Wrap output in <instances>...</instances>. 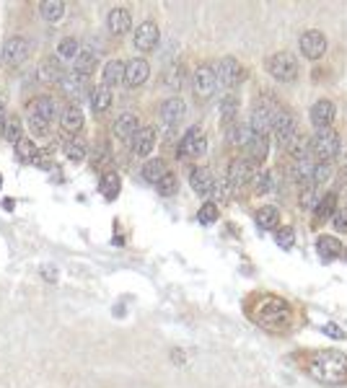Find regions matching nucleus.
Wrapping results in <instances>:
<instances>
[{"label":"nucleus","mask_w":347,"mask_h":388,"mask_svg":"<svg viewBox=\"0 0 347 388\" xmlns=\"http://www.w3.org/2000/svg\"><path fill=\"white\" fill-rule=\"evenodd\" d=\"M3 135H6V140L8 143H19L21 140V119L19 117H10V119H6V130H3Z\"/></svg>","instance_id":"a19ab883"},{"label":"nucleus","mask_w":347,"mask_h":388,"mask_svg":"<svg viewBox=\"0 0 347 388\" xmlns=\"http://www.w3.org/2000/svg\"><path fill=\"white\" fill-rule=\"evenodd\" d=\"M93 65H96V52H93V49H78V54H75V72L88 78V72L93 70Z\"/></svg>","instance_id":"c756f323"},{"label":"nucleus","mask_w":347,"mask_h":388,"mask_svg":"<svg viewBox=\"0 0 347 388\" xmlns=\"http://www.w3.org/2000/svg\"><path fill=\"white\" fill-rule=\"evenodd\" d=\"M345 171H347V155H345Z\"/></svg>","instance_id":"864d4df0"},{"label":"nucleus","mask_w":347,"mask_h":388,"mask_svg":"<svg viewBox=\"0 0 347 388\" xmlns=\"http://www.w3.org/2000/svg\"><path fill=\"white\" fill-rule=\"evenodd\" d=\"M332 179V166L329 163H314V169H311V184H327Z\"/></svg>","instance_id":"58836bf2"},{"label":"nucleus","mask_w":347,"mask_h":388,"mask_svg":"<svg viewBox=\"0 0 347 388\" xmlns=\"http://www.w3.org/2000/svg\"><path fill=\"white\" fill-rule=\"evenodd\" d=\"M31 54V42L26 36H10L3 45V63L10 65V68H19V65L26 63V57Z\"/></svg>","instance_id":"423d86ee"},{"label":"nucleus","mask_w":347,"mask_h":388,"mask_svg":"<svg viewBox=\"0 0 347 388\" xmlns=\"http://www.w3.org/2000/svg\"><path fill=\"white\" fill-rule=\"evenodd\" d=\"M114 135L119 137V140H132V137L137 135V130H140V122H137V114H132V111H125V114H119L117 122H114Z\"/></svg>","instance_id":"a211bd4d"},{"label":"nucleus","mask_w":347,"mask_h":388,"mask_svg":"<svg viewBox=\"0 0 347 388\" xmlns=\"http://www.w3.org/2000/svg\"><path fill=\"white\" fill-rule=\"evenodd\" d=\"M184 111H187V107H184V101L179 99V96H171V99H166L164 104H161V119H164V125H169V127L179 125L184 117Z\"/></svg>","instance_id":"6ab92c4d"},{"label":"nucleus","mask_w":347,"mask_h":388,"mask_svg":"<svg viewBox=\"0 0 347 388\" xmlns=\"http://www.w3.org/2000/svg\"><path fill=\"white\" fill-rule=\"evenodd\" d=\"M342 150V140L334 130H316V135L309 140V155L316 158V163L334 161Z\"/></svg>","instance_id":"20e7f679"},{"label":"nucleus","mask_w":347,"mask_h":388,"mask_svg":"<svg viewBox=\"0 0 347 388\" xmlns=\"http://www.w3.org/2000/svg\"><path fill=\"white\" fill-rule=\"evenodd\" d=\"M101 86L104 88H111V86H119V83L125 81V65L119 63V60H109V63L104 65V72H101Z\"/></svg>","instance_id":"393cba45"},{"label":"nucleus","mask_w":347,"mask_h":388,"mask_svg":"<svg viewBox=\"0 0 347 388\" xmlns=\"http://www.w3.org/2000/svg\"><path fill=\"white\" fill-rule=\"evenodd\" d=\"M148 75H151V65L146 63V60H140V57H135V60H130L128 65H125V81L130 88H137V86H143V83L148 81Z\"/></svg>","instance_id":"4468645a"},{"label":"nucleus","mask_w":347,"mask_h":388,"mask_svg":"<svg viewBox=\"0 0 347 388\" xmlns=\"http://www.w3.org/2000/svg\"><path fill=\"white\" fill-rule=\"evenodd\" d=\"M65 155L70 158V161H83L86 158V145L81 140H73V143L65 145Z\"/></svg>","instance_id":"37998d69"},{"label":"nucleus","mask_w":347,"mask_h":388,"mask_svg":"<svg viewBox=\"0 0 347 388\" xmlns=\"http://www.w3.org/2000/svg\"><path fill=\"white\" fill-rule=\"evenodd\" d=\"M155 145V130L146 127V130H137V135L132 137V150L135 155H151Z\"/></svg>","instance_id":"4be33fe9"},{"label":"nucleus","mask_w":347,"mask_h":388,"mask_svg":"<svg viewBox=\"0 0 347 388\" xmlns=\"http://www.w3.org/2000/svg\"><path fill=\"white\" fill-rule=\"evenodd\" d=\"M231 189H233V187L229 184V179H220V181H215V184H213L210 194H215V199H220V202H229Z\"/></svg>","instance_id":"a18cd8bd"},{"label":"nucleus","mask_w":347,"mask_h":388,"mask_svg":"<svg viewBox=\"0 0 347 388\" xmlns=\"http://www.w3.org/2000/svg\"><path fill=\"white\" fill-rule=\"evenodd\" d=\"M324 332H327L329 336H334V339H342V336H345V332H342L339 326H334V324H327V326H324Z\"/></svg>","instance_id":"3c124183"},{"label":"nucleus","mask_w":347,"mask_h":388,"mask_svg":"<svg viewBox=\"0 0 347 388\" xmlns=\"http://www.w3.org/2000/svg\"><path fill=\"white\" fill-rule=\"evenodd\" d=\"M301 52L303 57H309V60H319L321 54L327 52V36L316 31V29H311L306 34L301 36Z\"/></svg>","instance_id":"f8f14e48"},{"label":"nucleus","mask_w":347,"mask_h":388,"mask_svg":"<svg viewBox=\"0 0 347 388\" xmlns=\"http://www.w3.org/2000/svg\"><path fill=\"white\" fill-rule=\"evenodd\" d=\"M39 150H37V145L31 143L29 137H21L19 143H16V158H19L21 163H37L39 161Z\"/></svg>","instance_id":"bb28decb"},{"label":"nucleus","mask_w":347,"mask_h":388,"mask_svg":"<svg viewBox=\"0 0 347 388\" xmlns=\"http://www.w3.org/2000/svg\"><path fill=\"white\" fill-rule=\"evenodd\" d=\"M301 205L303 208H316L319 205V199H321V194H319V187L316 184H303L301 187Z\"/></svg>","instance_id":"e433bc0d"},{"label":"nucleus","mask_w":347,"mask_h":388,"mask_svg":"<svg viewBox=\"0 0 347 388\" xmlns=\"http://www.w3.org/2000/svg\"><path fill=\"white\" fill-rule=\"evenodd\" d=\"M107 26H109L111 34H125L132 26V13L128 8H111L109 16H107Z\"/></svg>","instance_id":"412c9836"},{"label":"nucleus","mask_w":347,"mask_h":388,"mask_svg":"<svg viewBox=\"0 0 347 388\" xmlns=\"http://www.w3.org/2000/svg\"><path fill=\"white\" fill-rule=\"evenodd\" d=\"M334 228H337L339 233H347V210H339L337 215H334Z\"/></svg>","instance_id":"8fccbe9b"},{"label":"nucleus","mask_w":347,"mask_h":388,"mask_svg":"<svg viewBox=\"0 0 347 388\" xmlns=\"http://www.w3.org/2000/svg\"><path fill=\"white\" fill-rule=\"evenodd\" d=\"M0 187H3V179H0Z\"/></svg>","instance_id":"5fc2aeb1"},{"label":"nucleus","mask_w":347,"mask_h":388,"mask_svg":"<svg viewBox=\"0 0 347 388\" xmlns=\"http://www.w3.org/2000/svg\"><path fill=\"white\" fill-rule=\"evenodd\" d=\"M254 179V166L244 158H236V161L229 163V184L231 187H244L249 181Z\"/></svg>","instance_id":"2eb2a0df"},{"label":"nucleus","mask_w":347,"mask_h":388,"mask_svg":"<svg viewBox=\"0 0 347 388\" xmlns=\"http://www.w3.org/2000/svg\"><path fill=\"white\" fill-rule=\"evenodd\" d=\"M252 140V130L249 127H244V125H233L229 130V143H233V145H244L247 148V143Z\"/></svg>","instance_id":"4c0bfd02"},{"label":"nucleus","mask_w":347,"mask_h":388,"mask_svg":"<svg viewBox=\"0 0 347 388\" xmlns=\"http://www.w3.org/2000/svg\"><path fill=\"white\" fill-rule=\"evenodd\" d=\"M215 86H218L215 70H213L210 65H200V68L194 70V93H197L200 99H210L213 93H215Z\"/></svg>","instance_id":"9d476101"},{"label":"nucleus","mask_w":347,"mask_h":388,"mask_svg":"<svg viewBox=\"0 0 347 388\" xmlns=\"http://www.w3.org/2000/svg\"><path fill=\"white\" fill-rule=\"evenodd\" d=\"M247 150H249V155H252V161L262 163L267 158V137L265 135H252V140L247 143Z\"/></svg>","instance_id":"7c9ffc66"},{"label":"nucleus","mask_w":347,"mask_h":388,"mask_svg":"<svg viewBox=\"0 0 347 388\" xmlns=\"http://www.w3.org/2000/svg\"><path fill=\"white\" fill-rule=\"evenodd\" d=\"M91 107H93V111H107V109L111 107V91L104 88V86L93 88L91 91Z\"/></svg>","instance_id":"f704fd0d"},{"label":"nucleus","mask_w":347,"mask_h":388,"mask_svg":"<svg viewBox=\"0 0 347 388\" xmlns=\"http://www.w3.org/2000/svg\"><path fill=\"white\" fill-rule=\"evenodd\" d=\"M164 173H166V163L161 161V158H153V161H148L146 166H143V179L151 181V184H158Z\"/></svg>","instance_id":"473e14b6"},{"label":"nucleus","mask_w":347,"mask_h":388,"mask_svg":"<svg viewBox=\"0 0 347 388\" xmlns=\"http://www.w3.org/2000/svg\"><path fill=\"white\" fill-rule=\"evenodd\" d=\"M256 226L262 228V231H272V228H277V220H280V212H277V208H259L256 210Z\"/></svg>","instance_id":"c85d7f7f"},{"label":"nucleus","mask_w":347,"mask_h":388,"mask_svg":"<svg viewBox=\"0 0 347 388\" xmlns=\"http://www.w3.org/2000/svg\"><path fill=\"white\" fill-rule=\"evenodd\" d=\"M334 210H337V194H324L316 205V220L324 223L329 217H334Z\"/></svg>","instance_id":"2f4dec72"},{"label":"nucleus","mask_w":347,"mask_h":388,"mask_svg":"<svg viewBox=\"0 0 347 388\" xmlns=\"http://www.w3.org/2000/svg\"><path fill=\"white\" fill-rule=\"evenodd\" d=\"M109 161H111L109 148H107V145H99V150H96V158H93V166H96V169H101L104 163H109Z\"/></svg>","instance_id":"09e8293b"},{"label":"nucleus","mask_w":347,"mask_h":388,"mask_svg":"<svg viewBox=\"0 0 347 388\" xmlns=\"http://www.w3.org/2000/svg\"><path fill=\"white\" fill-rule=\"evenodd\" d=\"M190 184H192V189L197 192V194L208 197V194L213 192L215 179H213V173L208 171V169H192V173H190Z\"/></svg>","instance_id":"5701e85b"},{"label":"nucleus","mask_w":347,"mask_h":388,"mask_svg":"<svg viewBox=\"0 0 347 388\" xmlns=\"http://www.w3.org/2000/svg\"><path fill=\"white\" fill-rule=\"evenodd\" d=\"M155 45H158V26H155L153 21L140 24L135 31V47L140 52H151Z\"/></svg>","instance_id":"f3484780"},{"label":"nucleus","mask_w":347,"mask_h":388,"mask_svg":"<svg viewBox=\"0 0 347 388\" xmlns=\"http://www.w3.org/2000/svg\"><path fill=\"white\" fill-rule=\"evenodd\" d=\"M83 125H86V117H83V109H78L75 104L63 109V130L65 132H81Z\"/></svg>","instance_id":"b1692460"},{"label":"nucleus","mask_w":347,"mask_h":388,"mask_svg":"<svg viewBox=\"0 0 347 388\" xmlns=\"http://www.w3.org/2000/svg\"><path fill=\"white\" fill-rule=\"evenodd\" d=\"M316 251L324 262H332V259H337L339 251H342V244H339V238H332V235H319L316 238Z\"/></svg>","instance_id":"a878e982"},{"label":"nucleus","mask_w":347,"mask_h":388,"mask_svg":"<svg viewBox=\"0 0 347 388\" xmlns=\"http://www.w3.org/2000/svg\"><path fill=\"white\" fill-rule=\"evenodd\" d=\"M197 217H200L202 226H210V223H215V217H218V208H215V202H208V205H202L200 212H197Z\"/></svg>","instance_id":"c03bdc74"},{"label":"nucleus","mask_w":347,"mask_h":388,"mask_svg":"<svg viewBox=\"0 0 347 388\" xmlns=\"http://www.w3.org/2000/svg\"><path fill=\"white\" fill-rule=\"evenodd\" d=\"M254 187H256V194H267L270 192V184H272V176L270 173H254Z\"/></svg>","instance_id":"49530a36"},{"label":"nucleus","mask_w":347,"mask_h":388,"mask_svg":"<svg viewBox=\"0 0 347 388\" xmlns=\"http://www.w3.org/2000/svg\"><path fill=\"white\" fill-rule=\"evenodd\" d=\"M179 81H182V75H179V68H176V70H171L169 75H166V83H169V86H174V88L179 86Z\"/></svg>","instance_id":"603ef678"},{"label":"nucleus","mask_w":347,"mask_h":388,"mask_svg":"<svg viewBox=\"0 0 347 388\" xmlns=\"http://www.w3.org/2000/svg\"><path fill=\"white\" fill-rule=\"evenodd\" d=\"M293 238H295V233H293V228H277V233H275V241L283 246V249H288V246L293 244Z\"/></svg>","instance_id":"de8ad7c7"},{"label":"nucleus","mask_w":347,"mask_h":388,"mask_svg":"<svg viewBox=\"0 0 347 388\" xmlns=\"http://www.w3.org/2000/svg\"><path fill=\"white\" fill-rule=\"evenodd\" d=\"M155 189H158L161 197H174L176 189H179V181H176V176H174L171 171H166L164 176H161V181L155 184Z\"/></svg>","instance_id":"c9c22d12"},{"label":"nucleus","mask_w":347,"mask_h":388,"mask_svg":"<svg viewBox=\"0 0 347 388\" xmlns=\"http://www.w3.org/2000/svg\"><path fill=\"white\" fill-rule=\"evenodd\" d=\"M334 114H337V109L334 104L327 99L316 101L314 107H311V125L316 127V130H329V125L334 122Z\"/></svg>","instance_id":"ddd939ff"},{"label":"nucleus","mask_w":347,"mask_h":388,"mask_svg":"<svg viewBox=\"0 0 347 388\" xmlns=\"http://www.w3.org/2000/svg\"><path fill=\"white\" fill-rule=\"evenodd\" d=\"M39 13H42V18H47V21H60V18L65 16V3H60V0H45V3L39 6Z\"/></svg>","instance_id":"72a5a7b5"},{"label":"nucleus","mask_w":347,"mask_h":388,"mask_svg":"<svg viewBox=\"0 0 347 388\" xmlns=\"http://www.w3.org/2000/svg\"><path fill=\"white\" fill-rule=\"evenodd\" d=\"M267 72L272 75L275 81H295L298 75V60L291 52H275L267 57Z\"/></svg>","instance_id":"39448f33"},{"label":"nucleus","mask_w":347,"mask_h":388,"mask_svg":"<svg viewBox=\"0 0 347 388\" xmlns=\"http://www.w3.org/2000/svg\"><path fill=\"white\" fill-rule=\"evenodd\" d=\"M99 189H101V194L107 199H114L119 194V189H122V181H119V173H114V171H107L104 176H101V181H99Z\"/></svg>","instance_id":"cd10ccee"},{"label":"nucleus","mask_w":347,"mask_h":388,"mask_svg":"<svg viewBox=\"0 0 347 388\" xmlns=\"http://www.w3.org/2000/svg\"><path fill=\"white\" fill-rule=\"evenodd\" d=\"M270 130H272L277 145H288L293 137L298 135V130H295V119H293V114L291 111H285V109H277V111H275Z\"/></svg>","instance_id":"0eeeda50"},{"label":"nucleus","mask_w":347,"mask_h":388,"mask_svg":"<svg viewBox=\"0 0 347 388\" xmlns=\"http://www.w3.org/2000/svg\"><path fill=\"white\" fill-rule=\"evenodd\" d=\"M205 150H208V140L197 127H192L179 143V158H200L205 155Z\"/></svg>","instance_id":"1a4fd4ad"},{"label":"nucleus","mask_w":347,"mask_h":388,"mask_svg":"<svg viewBox=\"0 0 347 388\" xmlns=\"http://www.w3.org/2000/svg\"><path fill=\"white\" fill-rule=\"evenodd\" d=\"M277 111V104H272L270 99H262L254 104V111H252V135H265L270 132V125H272V117Z\"/></svg>","instance_id":"6e6552de"},{"label":"nucleus","mask_w":347,"mask_h":388,"mask_svg":"<svg viewBox=\"0 0 347 388\" xmlns=\"http://www.w3.org/2000/svg\"><path fill=\"white\" fill-rule=\"evenodd\" d=\"M57 54H60L63 60H75V54H78V42H75L73 36H65V39H60V45H57Z\"/></svg>","instance_id":"ea45409f"},{"label":"nucleus","mask_w":347,"mask_h":388,"mask_svg":"<svg viewBox=\"0 0 347 388\" xmlns=\"http://www.w3.org/2000/svg\"><path fill=\"white\" fill-rule=\"evenodd\" d=\"M236 109H238L236 96H226V99L220 101V114H223V119H226V122H231V119L236 117Z\"/></svg>","instance_id":"79ce46f5"},{"label":"nucleus","mask_w":347,"mask_h":388,"mask_svg":"<svg viewBox=\"0 0 347 388\" xmlns=\"http://www.w3.org/2000/svg\"><path fill=\"white\" fill-rule=\"evenodd\" d=\"M60 86H63L65 96H70V99H81L83 93H88V78H86V75H78L75 70L65 72Z\"/></svg>","instance_id":"dca6fc26"},{"label":"nucleus","mask_w":347,"mask_h":388,"mask_svg":"<svg viewBox=\"0 0 347 388\" xmlns=\"http://www.w3.org/2000/svg\"><path fill=\"white\" fill-rule=\"evenodd\" d=\"M249 316L254 321L259 329H265V332H272V334H280L285 332L293 321V308L291 303L280 295H256L252 300V306H249Z\"/></svg>","instance_id":"f257e3e1"},{"label":"nucleus","mask_w":347,"mask_h":388,"mask_svg":"<svg viewBox=\"0 0 347 388\" xmlns=\"http://www.w3.org/2000/svg\"><path fill=\"white\" fill-rule=\"evenodd\" d=\"M37 75L42 83H60L63 81L65 70H63V65H60L57 57H45L37 68Z\"/></svg>","instance_id":"aec40b11"},{"label":"nucleus","mask_w":347,"mask_h":388,"mask_svg":"<svg viewBox=\"0 0 347 388\" xmlns=\"http://www.w3.org/2000/svg\"><path fill=\"white\" fill-rule=\"evenodd\" d=\"M55 114H57V107L49 96H37V99L29 101L26 119H29L31 132H34V135H47V132H49V122L55 119Z\"/></svg>","instance_id":"7ed1b4c3"},{"label":"nucleus","mask_w":347,"mask_h":388,"mask_svg":"<svg viewBox=\"0 0 347 388\" xmlns=\"http://www.w3.org/2000/svg\"><path fill=\"white\" fill-rule=\"evenodd\" d=\"M303 371L314 380L327 386H342L347 383V355L339 350H319L303 357Z\"/></svg>","instance_id":"f03ea898"},{"label":"nucleus","mask_w":347,"mask_h":388,"mask_svg":"<svg viewBox=\"0 0 347 388\" xmlns=\"http://www.w3.org/2000/svg\"><path fill=\"white\" fill-rule=\"evenodd\" d=\"M215 78H218V83H223L226 88H231V86H236V83L244 78V68H241V63H238L236 57H223L218 65V70H215Z\"/></svg>","instance_id":"9b49d317"}]
</instances>
